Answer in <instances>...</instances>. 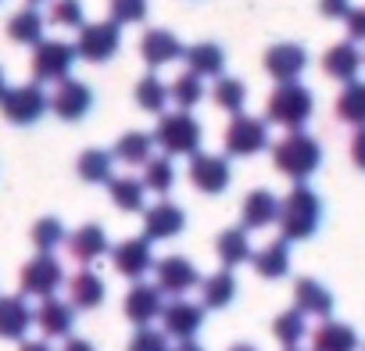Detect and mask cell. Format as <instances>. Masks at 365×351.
<instances>
[{
	"instance_id": "obj_15",
	"label": "cell",
	"mask_w": 365,
	"mask_h": 351,
	"mask_svg": "<svg viewBox=\"0 0 365 351\" xmlns=\"http://www.w3.org/2000/svg\"><path fill=\"white\" fill-rule=\"evenodd\" d=\"M182 226H187V215H182V208L172 205V201H158V205L147 208V215H143V237H147V240L179 237Z\"/></svg>"
},
{
	"instance_id": "obj_45",
	"label": "cell",
	"mask_w": 365,
	"mask_h": 351,
	"mask_svg": "<svg viewBox=\"0 0 365 351\" xmlns=\"http://www.w3.org/2000/svg\"><path fill=\"white\" fill-rule=\"evenodd\" d=\"M344 22H347L351 44H354V40H365V8H351V15H347Z\"/></svg>"
},
{
	"instance_id": "obj_17",
	"label": "cell",
	"mask_w": 365,
	"mask_h": 351,
	"mask_svg": "<svg viewBox=\"0 0 365 351\" xmlns=\"http://www.w3.org/2000/svg\"><path fill=\"white\" fill-rule=\"evenodd\" d=\"M161 290L158 287H150V283H133V290L125 294V319L129 322H136L140 330L147 326V322H154L158 315H161Z\"/></svg>"
},
{
	"instance_id": "obj_1",
	"label": "cell",
	"mask_w": 365,
	"mask_h": 351,
	"mask_svg": "<svg viewBox=\"0 0 365 351\" xmlns=\"http://www.w3.org/2000/svg\"><path fill=\"white\" fill-rule=\"evenodd\" d=\"M279 233H283V240L290 244V240H308V237H315V230H319V223H322V201H319V194L308 187V183H297L283 201H279Z\"/></svg>"
},
{
	"instance_id": "obj_53",
	"label": "cell",
	"mask_w": 365,
	"mask_h": 351,
	"mask_svg": "<svg viewBox=\"0 0 365 351\" xmlns=\"http://www.w3.org/2000/svg\"><path fill=\"white\" fill-rule=\"evenodd\" d=\"M29 4H43V0H29Z\"/></svg>"
},
{
	"instance_id": "obj_47",
	"label": "cell",
	"mask_w": 365,
	"mask_h": 351,
	"mask_svg": "<svg viewBox=\"0 0 365 351\" xmlns=\"http://www.w3.org/2000/svg\"><path fill=\"white\" fill-rule=\"evenodd\" d=\"M351 161L365 172V129H354V136H351Z\"/></svg>"
},
{
	"instance_id": "obj_27",
	"label": "cell",
	"mask_w": 365,
	"mask_h": 351,
	"mask_svg": "<svg viewBox=\"0 0 365 351\" xmlns=\"http://www.w3.org/2000/svg\"><path fill=\"white\" fill-rule=\"evenodd\" d=\"M182 58H187V72H194V76H222V68H226V54H222V47L219 44H197V47H190V51H182Z\"/></svg>"
},
{
	"instance_id": "obj_33",
	"label": "cell",
	"mask_w": 365,
	"mask_h": 351,
	"mask_svg": "<svg viewBox=\"0 0 365 351\" xmlns=\"http://www.w3.org/2000/svg\"><path fill=\"white\" fill-rule=\"evenodd\" d=\"M233 297H237V280H233L230 269H222V273H215L201 283V301L208 308H226Z\"/></svg>"
},
{
	"instance_id": "obj_8",
	"label": "cell",
	"mask_w": 365,
	"mask_h": 351,
	"mask_svg": "<svg viewBox=\"0 0 365 351\" xmlns=\"http://www.w3.org/2000/svg\"><path fill=\"white\" fill-rule=\"evenodd\" d=\"M226 151L237 154V158H247V154H258L269 147V129H265V118H251V115H237L222 136Z\"/></svg>"
},
{
	"instance_id": "obj_16",
	"label": "cell",
	"mask_w": 365,
	"mask_h": 351,
	"mask_svg": "<svg viewBox=\"0 0 365 351\" xmlns=\"http://www.w3.org/2000/svg\"><path fill=\"white\" fill-rule=\"evenodd\" d=\"M111 262L122 276L129 280H140L147 269H154V255H150V240L147 237H133V240H122L115 251H111Z\"/></svg>"
},
{
	"instance_id": "obj_9",
	"label": "cell",
	"mask_w": 365,
	"mask_h": 351,
	"mask_svg": "<svg viewBox=\"0 0 365 351\" xmlns=\"http://www.w3.org/2000/svg\"><path fill=\"white\" fill-rule=\"evenodd\" d=\"M65 280V269L54 255H36L33 262L22 265V294H33V297H51Z\"/></svg>"
},
{
	"instance_id": "obj_18",
	"label": "cell",
	"mask_w": 365,
	"mask_h": 351,
	"mask_svg": "<svg viewBox=\"0 0 365 351\" xmlns=\"http://www.w3.org/2000/svg\"><path fill=\"white\" fill-rule=\"evenodd\" d=\"M140 58H143L150 68H158V65H168V61L182 58V44H179L175 33H168V29H150V33L140 36Z\"/></svg>"
},
{
	"instance_id": "obj_14",
	"label": "cell",
	"mask_w": 365,
	"mask_h": 351,
	"mask_svg": "<svg viewBox=\"0 0 365 351\" xmlns=\"http://www.w3.org/2000/svg\"><path fill=\"white\" fill-rule=\"evenodd\" d=\"M304 65H308V54H304V47H297V44H276V47H269V54H265V72L283 86V83H297V76L304 72Z\"/></svg>"
},
{
	"instance_id": "obj_28",
	"label": "cell",
	"mask_w": 365,
	"mask_h": 351,
	"mask_svg": "<svg viewBox=\"0 0 365 351\" xmlns=\"http://www.w3.org/2000/svg\"><path fill=\"white\" fill-rule=\"evenodd\" d=\"M215 251H219V258H222V265H226L230 273H233V265L251 262V255H255L244 226H237V230H222V233H219V240H215Z\"/></svg>"
},
{
	"instance_id": "obj_50",
	"label": "cell",
	"mask_w": 365,
	"mask_h": 351,
	"mask_svg": "<svg viewBox=\"0 0 365 351\" xmlns=\"http://www.w3.org/2000/svg\"><path fill=\"white\" fill-rule=\"evenodd\" d=\"M172 351H205V347H201L197 340H179V344H175Z\"/></svg>"
},
{
	"instance_id": "obj_10",
	"label": "cell",
	"mask_w": 365,
	"mask_h": 351,
	"mask_svg": "<svg viewBox=\"0 0 365 351\" xmlns=\"http://www.w3.org/2000/svg\"><path fill=\"white\" fill-rule=\"evenodd\" d=\"M161 322H165V337H175V340H194V333L201 330L205 322V308L194 305V301H182L175 297L172 305L161 308Z\"/></svg>"
},
{
	"instance_id": "obj_25",
	"label": "cell",
	"mask_w": 365,
	"mask_h": 351,
	"mask_svg": "<svg viewBox=\"0 0 365 351\" xmlns=\"http://www.w3.org/2000/svg\"><path fill=\"white\" fill-rule=\"evenodd\" d=\"M251 265H255L258 276H265V280H279V276H287V273H290V248H287V240L279 237V240L265 244L258 255H251Z\"/></svg>"
},
{
	"instance_id": "obj_2",
	"label": "cell",
	"mask_w": 365,
	"mask_h": 351,
	"mask_svg": "<svg viewBox=\"0 0 365 351\" xmlns=\"http://www.w3.org/2000/svg\"><path fill=\"white\" fill-rule=\"evenodd\" d=\"M272 165H276V172L287 176V180L304 183L308 176L322 165V147H319V140L308 136L304 129H294V133H287V136L272 147Z\"/></svg>"
},
{
	"instance_id": "obj_39",
	"label": "cell",
	"mask_w": 365,
	"mask_h": 351,
	"mask_svg": "<svg viewBox=\"0 0 365 351\" xmlns=\"http://www.w3.org/2000/svg\"><path fill=\"white\" fill-rule=\"evenodd\" d=\"M111 151H86L79 158V176L86 183H108L111 180Z\"/></svg>"
},
{
	"instance_id": "obj_36",
	"label": "cell",
	"mask_w": 365,
	"mask_h": 351,
	"mask_svg": "<svg viewBox=\"0 0 365 351\" xmlns=\"http://www.w3.org/2000/svg\"><path fill=\"white\" fill-rule=\"evenodd\" d=\"M272 333H276V340H279L283 347H297V344H301V337L308 333V326H304V315H301L297 308H290V312H279V315H276V322H272Z\"/></svg>"
},
{
	"instance_id": "obj_52",
	"label": "cell",
	"mask_w": 365,
	"mask_h": 351,
	"mask_svg": "<svg viewBox=\"0 0 365 351\" xmlns=\"http://www.w3.org/2000/svg\"><path fill=\"white\" fill-rule=\"evenodd\" d=\"M4 90H8V86H4V68H0V97H4Z\"/></svg>"
},
{
	"instance_id": "obj_19",
	"label": "cell",
	"mask_w": 365,
	"mask_h": 351,
	"mask_svg": "<svg viewBox=\"0 0 365 351\" xmlns=\"http://www.w3.org/2000/svg\"><path fill=\"white\" fill-rule=\"evenodd\" d=\"M358 68H361V51L344 40V44H333L326 54H322V72L340 79V83H354L358 79Z\"/></svg>"
},
{
	"instance_id": "obj_46",
	"label": "cell",
	"mask_w": 365,
	"mask_h": 351,
	"mask_svg": "<svg viewBox=\"0 0 365 351\" xmlns=\"http://www.w3.org/2000/svg\"><path fill=\"white\" fill-rule=\"evenodd\" d=\"M319 11L326 19H347L351 15V0H319Z\"/></svg>"
},
{
	"instance_id": "obj_32",
	"label": "cell",
	"mask_w": 365,
	"mask_h": 351,
	"mask_svg": "<svg viewBox=\"0 0 365 351\" xmlns=\"http://www.w3.org/2000/svg\"><path fill=\"white\" fill-rule=\"evenodd\" d=\"M150 147H154V136L147 133H122L111 158H118L122 165H147L150 161Z\"/></svg>"
},
{
	"instance_id": "obj_5",
	"label": "cell",
	"mask_w": 365,
	"mask_h": 351,
	"mask_svg": "<svg viewBox=\"0 0 365 351\" xmlns=\"http://www.w3.org/2000/svg\"><path fill=\"white\" fill-rule=\"evenodd\" d=\"M51 108V97L40 90V83H22V86H8L0 97V111L15 126H33L40 122V115Z\"/></svg>"
},
{
	"instance_id": "obj_22",
	"label": "cell",
	"mask_w": 365,
	"mask_h": 351,
	"mask_svg": "<svg viewBox=\"0 0 365 351\" xmlns=\"http://www.w3.org/2000/svg\"><path fill=\"white\" fill-rule=\"evenodd\" d=\"M358 333L347 322H333L326 319L322 326H315L312 333V351H358Z\"/></svg>"
},
{
	"instance_id": "obj_4",
	"label": "cell",
	"mask_w": 365,
	"mask_h": 351,
	"mask_svg": "<svg viewBox=\"0 0 365 351\" xmlns=\"http://www.w3.org/2000/svg\"><path fill=\"white\" fill-rule=\"evenodd\" d=\"M201 122L190 111H172L161 115L158 129H154V143H161L168 154H194L201 147Z\"/></svg>"
},
{
	"instance_id": "obj_11",
	"label": "cell",
	"mask_w": 365,
	"mask_h": 351,
	"mask_svg": "<svg viewBox=\"0 0 365 351\" xmlns=\"http://www.w3.org/2000/svg\"><path fill=\"white\" fill-rule=\"evenodd\" d=\"M154 273H158V290L161 294H187L190 287H197V269L190 258H182V255H168L161 262H154Z\"/></svg>"
},
{
	"instance_id": "obj_40",
	"label": "cell",
	"mask_w": 365,
	"mask_h": 351,
	"mask_svg": "<svg viewBox=\"0 0 365 351\" xmlns=\"http://www.w3.org/2000/svg\"><path fill=\"white\" fill-rule=\"evenodd\" d=\"M136 104H140L143 111H165V104H168V86H165L158 76H143V79L136 83Z\"/></svg>"
},
{
	"instance_id": "obj_7",
	"label": "cell",
	"mask_w": 365,
	"mask_h": 351,
	"mask_svg": "<svg viewBox=\"0 0 365 351\" xmlns=\"http://www.w3.org/2000/svg\"><path fill=\"white\" fill-rule=\"evenodd\" d=\"M72 61H76V47L72 44L43 40L36 47V54H33V79L36 83H61V79H68Z\"/></svg>"
},
{
	"instance_id": "obj_24",
	"label": "cell",
	"mask_w": 365,
	"mask_h": 351,
	"mask_svg": "<svg viewBox=\"0 0 365 351\" xmlns=\"http://www.w3.org/2000/svg\"><path fill=\"white\" fill-rule=\"evenodd\" d=\"M29 322H36V315L29 312V305L22 297H0V337L4 340H22Z\"/></svg>"
},
{
	"instance_id": "obj_44",
	"label": "cell",
	"mask_w": 365,
	"mask_h": 351,
	"mask_svg": "<svg viewBox=\"0 0 365 351\" xmlns=\"http://www.w3.org/2000/svg\"><path fill=\"white\" fill-rule=\"evenodd\" d=\"M129 351H172V347H168V337H165V333L143 326V330H136V337L129 340Z\"/></svg>"
},
{
	"instance_id": "obj_51",
	"label": "cell",
	"mask_w": 365,
	"mask_h": 351,
	"mask_svg": "<svg viewBox=\"0 0 365 351\" xmlns=\"http://www.w3.org/2000/svg\"><path fill=\"white\" fill-rule=\"evenodd\" d=\"M230 351H258V347H251V344H233Z\"/></svg>"
},
{
	"instance_id": "obj_43",
	"label": "cell",
	"mask_w": 365,
	"mask_h": 351,
	"mask_svg": "<svg viewBox=\"0 0 365 351\" xmlns=\"http://www.w3.org/2000/svg\"><path fill=\"white\" fill-rule=\"evenodd\" d=\"M51 22L68 26V29H83V4L79 0H54L51 4Z\"/></svg>"
},
{
	"instance_id": "obj_6",
	"label": "cell",
	"mask_w": 365,
	"mask_h": 351,
	"mask_svg": "<svg viewBox=\"0 0 365 351\" xmlns=\"http://www.w3.org/2000/svg\"><path fill=\"white\" fill-rule=\"evenodd\" d=\"M122 44V26H115L111 19L108 22H90L79 29V40H76V58H86V61H108L115 58Z\"/></svg>"
},
{
	"instance_id": "obj_37",
	"label": "cell",
	"mask_w": 365,
	"mask_h": 351,
	"mask_svg": "<svg viewBox=\"0 0 365 351\" xmlns=\"http://www.w3.org/2000/svg\"><path fill=\"white\" fill-rule=\"evenodd\" d=\"M212 97H215V104H219L222 111L240 115V108H244V101H247V86H244L240 79H233V76H222V79L215 83Z\"/></svg>"
},
{
	"instance_id": "obj_41",
	"label": "cell",
	"mask_w": 365,
	"mask_h": 351,
	"mask_svg": "<svg viewBox=\"0 0 365 351\" xmlns=\"http://www.w3.org/2000/svg\"><path fill=\"white\" fill-rule=\"evenodd\" d=\"M65 240H68V233H65L61 219H40V223L33 226V244H36L40 255H51V251L61 248Z\"/></svg>"
},
{
	"instance_id": "obj_48",
	"label": "cell",
	"mask_w": 365,
	"mask_h": 351,
	"mask_svg": "<svg viewBox=\"0 0 365 351\" xmlns=\"http://www.w3.org/2000/svg\"><path fill=\"white\" fill-rule=\"evenodd\" d=\"M65 351H97L90 340H83V337H72L68 344H65Z\"/></svg>"
},
{
	"instance_id": "obj_54",
	"label": "cell",
	"mask_w": 365,
	"mask_h": 351,
	"mask_svg": "<svg viewBox=\"0 0 365 351\" xmlns=\"http://www.w3.org/2000/svg\"><path fill=\"white\" fill-rule=\"evenodd\" d=\"M287 351H297V347H287Z\"/></svg>"
},
{
	"instance_id": "obj_3",
	"label": "cell",
	"mask_w": 365,
	"mask_h": 351,
	"mask_svg": "<svg viewBox=\"0 0 365 351\" xmlns=\"http://www.w3.org/2000/svg\"><path fill=\"white\" fill-rule=\"evenodd\" d=\"M312 111H315V97H312V90L308 86H301V83H283V86H276V93L269 97V122H276V126H283V129H301L308 118H312Z\"/></svg>"
},
{
	"instance_id": "obj_31",
	"label": "cell",
	"mask_w": 365,
	"mask_h": 351,
	"mask_svg": "<svg viewBox=\"0 0 365 351\" xmlns=\"http://www.w3.org/2000/svg\"><path fill=\"white\" fill-rule=\"evenodd\" d=\"M8 36H11L15 44L40 47V44H43V19H40L33 8H22V11L11 15V22H8Z\"/></svg>"
},
{
	"instance_id": "obj_42",
	"label": "cell",
	"mask_w": 365,
	"mask_h": 351,
	"mask_svg": "<svg viewBox=\"0 0 365 351\" xmlns=\"http://www.w3.org/2000/svg\"><path fill=\"white\" fill-rule=\"evenodd\" d=\"M108 11L115 26H133L147 19V0H108Z\"/></svg>"
},
{
	"instance_id": "obj_26",
	"label": "cell",
	"mask_w": 365,
	"mask_h": 351,
	"mask_svg": "<svg viewBox=\"0 0 365 351\" xmlns=\"http://www.w3.org/2000/svg\"><path fill=\"white\" fill-rule=\"evenodd\" d=\"M72 305L58 301V297H47L36 312V326L43 330V337H68L72 333Z\"/></svg>"
},
{
	"instance_id": "obj_30",
	"label": "cell",
	"mask_w": 365,
	"mask_h": 351,
	"mask_svg": "<svg viewBox=\"0 0 365 351\" xmlns=\"http://www.w3.org/2000/svg\"><path fill=\"white\" fill-rule=\"evenodd\" d=\"M336 118L354 129H365V83L361 79L347 83L344 93L336 97Z\"/></svg>"
},
{
	"instance_id": "obj_34",
	"label": "cell",
	"mask_w": 365,
	"mask_h": 351,
	"mask_svg": "<svg viewBox=\"0 0 365 351\" xmlns=\"http://www.w3.org/2000/svg\"><path fill=\"white\" fill-rule=\"evenodd\" d=\"M108 194H111L115 208H122V212H140L143 208V183L140 180H129V176L108 180Z\"/></svg>"
},
{
	"instance_id": "obj_49",
	"label": "cell",
	"mask_w": 365,
	"mask_h": 351,
	"mask_svg": "<svg viewBox=\"0 0 365 351\" xmlns=\"http://www.w3.org/2000/svg\"><path fill=\"white\" fill-rule=\"evenodd\" d=\"M19 351H54V347H51L47 340H26V344H22Z\"/></svg>"
},
{
	"instance_id": "obj_20",
	"label": "cell",
	"mask_w": 365,
	"mask_h": 351,
	"mask_svg": "<svg viewBox=\"0 0 365 351\" xmlns=\"http://www.w3.org/2000/svg\"><path fill=\"white\" fill-rule=\"evenodd\" d=\"M294 305H297V312H301V315L329 319V312H333V294H329L319 280L301 276V280L294 283Z\"/></svg>"
},
{
	"instance_id": "obj_21",
	"label": "cell",
	"mask_w": 365,
	"mask_h": 351,
	"mask_svg": "<svg viewBox=\"0 0 365 351\" xmlns=\"http://www.w3.org/2000/svg\"><path fill=\"white\" fill-rule=\"evenodd\" d=\"M65 244H68V251H72L76 262L90 265V262H97V258L108 251V233H104L97 223H86V226H79Z\"/></svg>"
},
{
	"instance_id": "obj_12",
	"label": "cell",
	"mask_w": 365,
	"mask_h": 351,
	"mask_svg": "<svg viewBox=\"0 0 365 351\" xmlns=\"http://www.w3.org/2000/svg\"><path fill=\"white\" fill-rule=\"evenodd\" d=\"M90 104H93V90L86 83H79V79H61L58 90L51 93V111L65 122L83 118L90 111Z\"/></svg>"
},
{
	"instance_id": "obj_29",
	"label": "cell",
	"mask_w": 365,
	"mask_h": 351,
	"mask_svg": "<svg viewBox=\"0 0 365 351\" xmlns=\"http://www.w3.org/2000/svg\"><path fill=\"white\" fill-rule=\"evenodd\" d=\"M68 294H72V305L76 308H97L104 301V280L93 269H79L68 280Z\"/></svg>"
},
{
	"instance_id": "obj_13",
	"label": "cell",
	"mask_w": 365,
	"mask_h": 351,
	"mask_svg": "<svg viewBox=\"0 0 365 351\" xmlns=\"http://www.w3.org/2000/svg\"><path fill=\"white\" fill-rule=\"evenodd\" d=\"M190 183L201 194H222L230 187V161L219 154H194L190 161Z\"/></svg>"
},
{
	"instance_id": "obj_38",
	"label": "cell",
	"mask_w": 365,
	"mask_h": 351,
	"mask_svg": "<svg viewBox=\"0 0 365 351\" xmlns=\"http://www.w3.org/2000/svg\"><path fill=\"white\" fill-rule=\"evenodd\" d=\"M172 183H175V168H172L168 158H150V161L143 165V187H147V190L168 194Z\"/></svg>"
},
{
	"instance_id": "obj_35",
	"label": "cell",
	"mask_w": 365,
	"mask_h": 351,
	"mask_svg": "<svg viewBox=\"0 0 365 351\" xmlns=\"http://www.w3.org/2000/svg\"><path fill=\"white\" fill-rule=\"evenodd\" d=\"M168 97L179 104V111H190V108H194V104H201V97H205V79H201V76H194V72H182V76L172 83Z\"/></svg>"
},
{
	"instance_id": "obj_23",
	"label": "cell",
	"mask_w": 365,
	"mask_h": 351,
	"mask_svg": "<svg viewBox=\"0 0 365 351\" xmlns=\"http://www.w3.org/2000/svg\"><path fill=\"white\" fill-rule=\"evenodd\" d=\"M279 219V198L272 190H251L244 201V230H265Z\"/></svg>"
}]
</instances>
